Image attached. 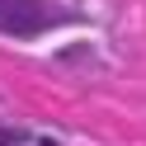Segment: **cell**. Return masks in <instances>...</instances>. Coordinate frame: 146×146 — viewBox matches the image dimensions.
I'll list each match as a JSON object with an SVG mask.
<instances>
[{"label": "cell", "mask_w": 146, "mask_h": 146, "mask_svg": "<svg viewBox=\"0 0 146 146\" xmlns=\"http://www.w3.org/2000/svg\"><path fill=\"white\" fill-rule=\"evenodd\" d=\"M14 141H19V137H14L10 127H0V146H14Z\"/></svg>", "instance_id": "7a4b0ae2"}, {"label": "cell", "mask_w": 146, "mask_h": 146, "mask_svg": "<svg viewBox=\"0 0 146 146\" xmlns=\"http://www.w3.org/2000/svg\"><path fill=\"white\" fill-rule=\"evenodd\" d=\"M52 24H57V14L42 0H0V33H10V38H33Z\"/></svg>", "instance_id": "6da1fadb"}]
</instances>
